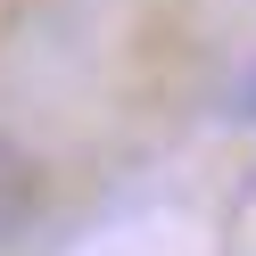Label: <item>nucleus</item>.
<instances>
[{
	"label": "nucleus",
	"instance_id": "f03ea898",
	"mask_svg": "<svg viewBox=\"0 0 256 256\" xmlns=\"http://www.w3.org/2000/svg\"><path fill=\"white\" fill-rule=\"evenodd\" d=\"M240 108H248V116H256V66L240 74Z\"/></svg>",
	"mask_w": 256,
	"mask_h": 256
},
{
	"label": "nucleus",
	"instance_id": "f257e3e1",
	"mask_svg": "<svg viewBox=\"0 0 256 256\" xmlns=\"http://www.w3.org/2000/svg\"><path fill=\"white\" fill-rule=\"evenodd\" d=\"M34 215H42V166L0 132V240H17Z\"/></svg>",
	"mask_w": 256,
	"mask_h": 256
}]
</instances>
